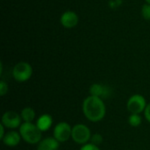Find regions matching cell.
<instances>
[{"instance_id":"8","label":"cell","mask_w":150,"mask_h":150,"mask_svg":"<svg viewBox=\"0 0 150 150\" xmlns=\"http://www.w3.org/2000/svg\"><path fill=\"white\" fill-rule=\"evenodd\" d=\"M91 96H95L104 99L108 98L112 95V90L109 86L102 83H93L89 88Z\"/></svg>"},{"instance_id":"10","label":"cell","mask_w":150,"mask_h":150,"mask_svg":"<svg viewBox=\"0 0 150 150\" xmlns=\"http://www.w3.org/2000/svg\"><path fill=\"white\" fill-rule=\"evenodd\" d=\"M21 140L22 138L19 132H17L15 130H11L5 134V135L2 139V142L5 146L13 148L18 146L20 143Z\"/></svg>"},{"instance_id":"21","label":"cell","mask_w":150,"mask_h":150,"mask_svg":"<svg viewBox=\"0 0 150 150\" xmlns=\"http://www.w3.org/2000/svg\"><path fill=\"white\" fill-rule=\"evenodd\" d=\"M145 1H146V3H147V4H150V0H145Z\"/></svg>"},{"instance_id":"12","label":"cell","mask_w":150,"mask_h":150,"mask_svg":"<svg viewBox=\"0 0 150 150\" xmlns=\"http://www.w3.org/2000/svg\"><path fill=\"white\" fill-rule=\"evenodd\" d=\"M36 126L43 133L48 131L53 125V118L50 114L45 113L40 115L36 120Z\"/></svg>"},{"instance_id":"5","label":"cell","mask_w":150,"mask_h":150,"mask_svg":"<svg viewBox=\"0 0 150 150\" xmlns=\"http://www.w3.org/2000/svg\"><path fill=\"white\" fill-rule=\"evenodd\" d=\"M147 101L141 94H134L127 102V108L131 114H141L147 107Z\"/></svg>"},{"instance_id":"4","label":"cell","mask_w":150,"mask_h":150,"mask_svg":"<svg viewBox=\"0 0 150 150\" xmlns=\"http://www.w3.org/2000/svg\"><path fill=\"white\" fill-rule=\"evenodd\" d=\"M91 133L90 128L84 124H76L72 127L71 139L79 145H84L91 142Z\"/></svg>"},{"instance_id":"9","label":"cell","mask_w":150,"mask_h":150,"mask_svg":"<svg viewBox=\"0 0 150 150\" xmlns=\"http://www.w3.org/2000/svg\"><path fill=\"white\" fill-rule=\"evenodd\" d=\"M60 22L63 27L67 29H70L77 25L79 22V18H78V15L75 11H66L62 14Z\"/></svg>"},{"instance_id":"16","label":"cell","mask_w":150,"mask_h":150,"mask_svg":"<svg viewBox=\"0 0 150 150\" xmlns=\"http://www.w3.org/2000/svg\"><path fill=\"white\" fill-rule=\"evenodd\" d=\"M142 15L146 20H150V4H145L142 8Z\"/></svg>"},{"instance_id":"17","label":"cell","mask_w":150,"mask_h":150,"mask_svg":"<svg viewBox=\"0 0 150 150\" xmlns=\"http://www.w3.org/2000/svg\"><path fill=\"white\" fill-rule=\"evenodd\" d=\"M8 92V84L4 82V81H1L0 82V95L3 97L4 96L6 93Z\"/></svg>"},{"instance_id":"6","label":"cell","mask_w":150,"mask_h":150,"mask_svg":"<svg viewBox=\"0 0 150 150\" xmlns=\"http://www.w3.org/2000/svg\"><path fill=\"white\" fill-rule=\"evenodd\" d=\"M72 127L66 121H61L54 127L53 137L60 143L66 142L71 138Z\"/></svg>"},{"instance_id":"18","label":"cell","mask_w":150,"mask_h":150,"mask_svg":"<svg viewBox=\"0 0 150 150\" xmlns=\"http://www.w3.org/2000/svg\"><path fill=\"white\" fill-rule=\"evenodd\" d=\"M79 150H100V149L98 148V146H96V145L89 142L87 144L83 145Z\"/></svg>"},{"instance_id":"20","label":"cell","mask_w":150,"mask_h":150,"mask_svg":"<svg viewBox=\"0 0 150 150\" xmlns=\"http://www.w3.org/2000/svg\"><path fill=\"white\" fill-rule=\"evenodd\" d=\"M4 129H5V127H4V125L3 124H0V139L1 140L4 138V136L6 134V133H4Z\"/></svg>"},{"instance_id":"2","label":"cell","mask_w":150,"mask_h":150,"mask_svg":"<svg viewBox=\"0 0 150 150\" xmlns=\"http://www.w3.org/2000/svg\"><path fill=\"white\" fill-rule=\"evenodd\" d=\"M18 132L22 140L30 145L38 144L42 140V132L33 122H22Z\"/></svg>"},{"instance_id":"7","label":"cell","mask_w":150,"mask_h":150,"mask_svg":"<svg viewBox=\"0 0 150 150\" xmlns=\"http://www.w3.org/2000/svg\"><path fill=\"white\" fill-rule=\"evenodd\" d=\"M21 116L20 114L17 113L13 111H7L5 112L1 118V124L4 125V127L7 129H16L19 128L21 126Z\"/></svg>"},{"instance_id":"13","label":"cell","mask_w":150,"mask_h":150,"mask_svg":"<svg viewBox=\"0 0 150 150\" xmlns=\"http://www.w3.org/2000/svg\"><path fill=\"white\" fill-rule=\"evenodd\" d=\"M20 116L24 122H33L36 118V112L32 107H25L22 109Z\"/></svg>"},{"instance_id":"15","label":"cell","mask_w":150,"mask_h":150,"mask_svg":"<svg viewBox=\"0 0 150 150\" xmlns=\"http://www.w3.org/2000/svg\"><path fill=\"white\" fill-rule=\"evenodd\" d=\"M104 142V138L100 134H94L91 135V143L96 145V146H99L100 144H102Z\"/></svg>"},{"instance_id":"19","label":"cell","mask_w":150,"mask_h":150,"mask_svg":"<svg viewBox=\"0 0 150 150\" xmlns=\"http://www.w3.org/2000/svg\"><path fill=\"white\" fill-rule=\"evenodd\" d=\"M144 117L148 120V122L150 123V103L147 105V107L144 111Z\"/></svg>"},{"instance_id":"11","label":"cell","mask_w":150,"mask_h":150,"mask_svg":"<svg viewBox=\"0 0 150 150\" xmlns=\"http://www.w3.org/2000/svg\"><path fill=\"white\" fill-rule=\"evenodd\" d=\"M60 142L54 137H47L42 139L37 144V150H58Z\"/></svg>"},{"instance_id":"3","label":"cell","mask_w":150,"mask_h":150,"mask_svg":"<svg viewBox=\"0 0 150 150\" xmlns=\"http://www.w3.org/2000/svg\"><path fill=\"white\" fill-rule=\"evenodd\" d=\"M33 76V68L26 62H18L12 69V76L18 83L28 81Z\"/></svg>"},{"instance_id":"1","label":"cell","mask_w":150,"mask_h":150,"mask_svg":"<svg viewBox=\"0 0 150 150\" xmlns=\"http://www.w3.org/2000/svg\"><path fill=\"white\" fill-rule=\"evenodd\" d=\"M82 111L84 117L91 122L101 121L106 114V107L104 100L91 95L83 101Z\"/></svg>"},{"instance_id":"14","label":"cell","mask_w":150,"mask_h":150,"mask_svg":"<svg viewBox=\"0 0 150 150\" xmlns=\"http://www.w3.org/2000/svg\"><path fill=\"white\" fill-rule=\"evenodd\" d=\"M128 123L133 127H137L142 123V119L141 114H131L128 117Z\"/></svg>"}]
</instances>
